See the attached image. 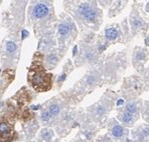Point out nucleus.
<instances>
[{
    "label": "nucleus",
    "mask_w": 149,
    "mask_h": 142,
    "mask_svg": "<svg viewBox=\"0 0 149 142\" xmlns=\"http://www.w3.org/2000/svg\"><path fill=\"white\" fill-rule=\"evenodd\" d=\"M78 11L87 23H94L97 20V10L87 2L82 3L79 6Z\"/></svg>",
    "instance_id": "f257e3e1"
},
{
    "label": "nucleus",
    "mask_w": 149,
    "mask_h": 142,
    "mask_svg": "<svg viewBox=\"0 0 149 142\" xmlns=\"http://www.w3.org/2000/svg\"><path fill=\"white\" fill-rule=\"evenodd\" d=\"M49 6L43 2H37L31 8V15L36 19H42L49 15Z\"/></svg>",
    "instance_id": "f03ea898"
},
{
    "label": "nucleus",
    "mask_w": 149,
    "mask_h": 142,
    "mask_svg": "<svg viewBox=\"0 0 149 142\" xmlns=\"http://www.w3.org/2000/svg\"><path fill=\"white\" fill-rule=\"evenodd\" d=\"M119 118L122 121V123H124L125 125H131L133 123V121H134V115L127 112V111H124L119 116Z\"/></svg>",
    "instance_id": "7ed1b4c3"
},
{
    "label": "nucleus",
    "mask_w": 149,
    "mask_h": 142,
    "mask_svg": "<svg viewBox=\"0 0 149 142\" xmlns=\"http://www.w3.org/2000/svg\"><path fill=\"white\" fill-rule=\"evenodd\" d=\"M112 135L115 138H122L125 135V129L119 124H114L113 128H112Z\"/></svg>",
    "instance_id": "20e7f679"
},
{
    "label": "nucleus",
    "mask_w": 149,
    "mask_h": 142,
    "mask_svg": "<svg viewBox=\"0 0 149 142\" xmlns=\"http://www.w3.org/2000/svg\"><path fill=\"white\" fill-rule=\"evenodd\" d=\"M71 32V24L67 22H63L58 26V33L62 37L68 36Z\"/></svg>",
    "instance_id": "39448f33"
},
{
    "label": "nucleus",
    "mask_w": 149,
    "mask_h": 142,
    "mask_svg": "<svg viewBox=\"0 0 149 142\" xmlns=\"http://www.w3.org/2000/svg\"><path fill=\"white\" fill-rule=\"evenodd\" d=\"M11 132V128L7 123H0V137H6L10 134Z\"/></svg>",
    "instance_id": "423d86ee"
},
{
    "label": "nucleus",
    "mask_w": 149,
    "mask_h": 142,
    "mask_svg": "<svg viewBox=\"0 0 149 142\" xmlns=\"http://www.w3.org/2000/svg\"><path fill=\"white\" fill-rule=\"evenodd\" d=\"M118 35H119V33H118V30L116 28H109L106 30V37L109 40H114L117 38Z\"/></svg>",
    "instance_id": "0eeeda50"
},
{
    "label": "nucleus",
    "mask_w": 149,
    "mask_h": 142,
    "mask_svg": "<svg viewBox=\"0 0 149 142\" xmlns=\"http://www.w3.org/2000/svg\"><path fill=\"white\" fill-rule=\"evenodd\" d=\"M60 110H61L60 106H58L56 103H54V104H52V105L49 106V109L47 111L50 113V115H52V116H56V115L60 113Z\"/></svg>",
    "instance_id": "6e6552de"
},
{
    "label": "nucleus",
    "mask_w": 149,
    "mask_h": 142,
    "mask_svg": "<svg viewBox=\"0 0 149 142\" xmlns=\"http://www.w3.org/2000/svg\"><path fill=\"white\" fill-rule=\"evenodd\" d=\"M126 111L129 113H131V114H136L138 112V108H137V105L135 103H129L127 104L126 106Z\"/></svg>",
    "instance_id": "1a4fd4ad"
},
{
    "label": "nucleus",
    "mask_w": 149,
    "mask_h": 142,
    "mask_svg": "<svg viewBox=\"0 0 149 142\" xmlns=\"http://www.w3.org/2000/svg\"><path fill=\"white\" fill-rule=\"evenodd\" d=\"M5 48H6V51L11 54V53H14L15 50H16V45H15V43L13 42V41H8L5 45Z\"/></svg>",
    "instance_id": "9d476101"
},
{
    "label": "nucleus",
    "mask_w": 149,
    "mask_h": 142,
    "mask_svg": "<svg viewBox=\"0 0 149 142\" xmlns=\"http://www.w3.org/2000/svg\"><path fill=\"white\" fill-rule=\"evenodd\" d=\"M41 136H42L43 139H45L47 141H49V139H52V137L54 136V132H52V129H45V130L42 131Z\"/></svg>",
    "instance_id": "9b49d317"
},
{
    "label": "nucleus",
    "mask_w": 149,
    "mask_h": 142,
    "mask_svg": "<svg viewBox=\"0 0 149 142\" xmlns=\"http://www.w3.org/2000/svg\"><path fill=\"white\" fill-rule=\"evenodd\" d=\"M40 118H41L42 121L47 122V121H49V120L52 119V115H50V113L47 110H45V111H42V112H41Z\"/></svg>",
    "instance_id": "f8f14e48"
},
{
    "label": "nucleus",
    "mask_w": 149,
    "mask_h": 142,
    "mask_svg": "<svg viewBox=\"0 0 149 142\" xmlns=\"http://www.w3.org/2000/svg\"><path fill=\"white\" fill-rule=\"evenodd\" d=\"M142 25V22L139 20V19H134L132 20V27L133 28H140Z\"/></svg>",
    "instance_id": "ddd939ff"
},
{
    "label": "nucleus",
    "mask_w": 149,
    "mask_h": 142,
    "mask_svg": "<svg viewBox=\"0 0 149 142\" xmlns=\"http://www.w3.org/2000/svg\"><path fill=\"white\" fill-rule=\"evenodd\" d=\"M1 104H2V103H1V102H0V106H1Z\"/></svg>",
    "instance_id": "4468645a"
}]
</instances>
